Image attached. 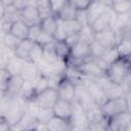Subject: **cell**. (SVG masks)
Listing matches in <instances>:
<instances>
[{
	"label": "cell",
	"instance_id": "obj_1",
	"mask_svg": "<svg viewBox=\"0 0 131 131\" xmlns=\"http://www.w3.org/2000/svg\"><path fill=\"white\" fill-rule=\"evenodd\" d=\"M104 76L114 83L123 85L130 80V61L129 58H116L104 71Z\"/></svg>",
	"mask_w": 131,
	"mask_h": 131
},
{
	"label": "cell",
	"instance_id": "obj_2",
	"mask_svg": "<svg viewBox=\"0 0 131 131\" xmlns=\"http://www.w3.org/2000/svg\"><path fill=\"white\" fill-rule=\"evenodd\" d=\"M26 113V100L21 99L20 97L11 98L1 118H3L11 127H13L18 123Z\"/></svg>",
	"mask_w": 131,
	"mask_h": 131
},
{
	"label": "cell",
	"instance_id": "obj_3",
	"mask_svg": "<svg viewBox=\"0 0 131 131\" xmlns=\"http://www.w3.org/2000/svg\"><path fill=\"white\" fill-rule=\"evenodd\" d=\"M100 112L102 117L106 120L124 112H130V108L126 104V101L123 97H118L105 100V102L100 106Z\"/></svg>",
	"mask_w": 131,
	"mask_h": 131
},
{
	"label": "cell",
	"instance_id": "obj_4",
	"mask_svg": "<svg viewBox=\"0 0 131 131\" xmlns=\"http://www.w3.org/2000/svg\"><path fill=\"white\" fill-rule=\"evenodd\" d=\"M131 115L130 112H124L106 119V131H130Z\"/></svg>",
	"mask_w": 131,
	"mask_h": 131
},
{
	"label": "cell",
	"instance_id": "obj_5",
	"mask_svg": "<svg viewBox=\"0 0 131 131\" xmlns=\"http://www.w3.org/2000/svg\"><path fill=\"white\" fill-rule=\"evenodd\" d=\"M96 81H97L98 85L100 86L106 100L118 98V97H123L125 90H124V87L122 85H119L117 83L112 82L105 76H103L100 79H97Z\"/></svg>",
	"mask_w": 131,
	"mask_h": 131
},
{
	"label": "cell",
	"instance_id": "obj_6",
	"mask_svg": "<svg viewBox=\"0 0 131 131\" xmlns=\"http://www.w3.org/2000/svg\"><path fill=\"white\" fill-rule=\"evenodd\" d=\"M76 70L80 73L82 77L93 79V80L100 79L104 76V70L98 64V62L94 58H91L90 60L76 68Z\"/></svg>",
	"mask_w": 131,
	"mask_h": 131
},
{
	"label": "cell",
	"instance_id": "obj_7",
	"mask_svg": "<svg viewBox=\"0 0 131 131\" xmlns=\"http://www.w3.org/2000/svg\"><path fill=\"white\" fill-rule=\"evenodd\" d=\"M93 40L99 45H101L102 47H104L105 49L115 48L118 44L117 33L112 28H108L99 33H95L93 35Z\"/></svg>",
	"mask_w": 131,
	"mask_h": 131
},
{
	"label": "cell",
	"instance_id": "obj_8",
	"mask_svg": "<svg viewBox=\"0 0 131 131\" xmlns=\"http://www.w3.org/2000/svg\"><path fill=\"white\" fill-rule=\"evenodd\" d=\"M55 89L57 91L58 98L64 99V100L70 101V102H74L75 101L76 85H75V83H73L68 78L63 77L59 81V83L57 84V86H56Z\"/></svg>",
	"mask_w": 131,
	"mask_h": 131
},
{
	"label": "cell",
	"instance_id": "obj_9",
	"mask_svg": "<svg viewBox=\"0 0 131 131\" xmlns=\"http://www.w3.org/2000/svg\"><path fill=\"white\" fill-rule=\"evenodd\" d=\"M58 99L55 88H47L35 96V100L41 108H52Z\"/></svg>",
	"mask_w": 131,
	"mask_h": 131
},
{
	"label": "cell",
	"instance_id": "obj_10",
	"mask_svg": "<svg viewBox=\"0 0 131 131\" xmlns=\"http://www.w3.org/2000/svg\"><path fill=\"white\" fill-rule=\"evenodd\" d=\"M36 5L37 1H28V5L20 11V19L26 23L29 27L40 25L41 23Z\"/></svg>",
	"mask_w": 131,
	"mask_h": 131
},
{
	"label": "cell",
	"instance_id": "obj_11",
	"mask_svg": "<svg viewBox=\"0 0 131 131\" xmlns=\"http://www.w3.org/2000/svg\"><path fill=\"white\" fill-rule=\"evenodd\" d=\"M24 79L20 77V75L17 76H9L7 79V82L5 84L4 88V94L11 97V98H16L19 96L20 91L24 86Z\"/></svg>",
	"mask_w": 131,
	"mask_h": 131
},
{
	"label": "cell",
	"instance_id": "obj_12",
	"mask_svg": "<svg viewBox=\"0 0 131 131\" xmlns=\"http://www.w3.org/2000/svg\"><path fill=\"white\" fill-rule=\"evenodd\" d=\"M112 25H113V11L108 10L102 13L101 15H99L96 19H94L89 25V28L95 34V33H99V32H102L111 28Z\"/></svg>",
	"mask_w": 131,
	"mask_h": 131
},
{
	"label": "cell",
	"instance_id": "obj_13",
	"mask_svg": "<svg viewBox=\"0 0 131 131\" xmlns=\"http://www.w3.org/2000/svg\"><path fill=\"white\" fill-rule=\"evenodd\" d=\"M52 112H53L54 117L70 120L72 113H73V102L58 98L52 107Z\"/></svg>",
	"mask_w": 131,
	"mask_h": 131
},
{
	"label": "cell",
	"instance_id": "obj_14",
	"mask_svg": "<svg viewBox=\"0 0 131 131\" xmlns=\"http://www.w3.org/2000/svg\"><path fill=\"white\" fill-rule=\"evenodd\" d=\"M72 127H80V126H88L89 122L86 116L84 108L77 102H73V113L70 119Z\"/></svg>",
	"mask_w": 131,
	"mask_h": 131
},
{
	"label": "cell",
	"instance_id": "obj_15",
	"mask_svg": "<svg viewBox=\"0 0 131 131\" xmlns=\"http://www.w3.org/2000/svg\"><path fill=\"white\" fill-rule=\"evenodd\" d=\"M39 124L40 123L37 120V118L34 115L27 112L18 121V123L12 128L16 131H34Z\"/></svg>",
	"mask_w": 131,
	"mask_h": 131
},
{
	"label": "cell",
	"instance_id": "obj_16",
	"mask_svg": "<svg viewBox=\"0 0 131 131\" xmlns=\"http://www.w3.org/2000/svg\"><path fill=\"white\" fill-rule=\"evenodd\" d=\"M48 131H72V124L70 120L61 119L58 117H52L46 124Z\"/></svg>",
	"mask_w": 131,
	"mask_h": 131
},
{
	"label": "cell",
	"instance_id": "obj_17",
	"mask_svg": "<svg viewBox=\"0 0 131 131\" xmlns=\"http://www.w3.org/2000/svg\"><path fill=\"white\" fill-rule=\"evenodd\" d=\"M34 43L35 42H32L29 39L21 40L14 50V55L26 62H30V51Z\"/></svg>",
	"mask_w": 131,
	"mask_h": 131
},
{
	"label": "cell",
	"instance_id": "obj_18",
	"mask_svg": "<svg viewBox=\"0 0 131 131\" xmlns=\"http://www.w3.org/2000/svg\"><path fill=\"white\" fill-rule=\"evenodd\" d=\"M25 64H26V61L21 60L20 58L16 57L15 55H12L7 61L5 71L8 73L9 76H17V75L21 74V72L25 68Z\"/></svg>",
	"mask_w": 131,
	"mask_h": 131
},
{
	"label": "cell",
	"instance_id": "obj_19",
	"mask_svg": "<svg viewBox=\"0 0 131 131\" xmlns=\"http://www.w3.org/2000/svg\"><path fill=\"white\" fill-rule=\"evenodd\" d=\"M29 28L30 27L26 23H24L21 19H18L12 23L10 34L13 35L15 38H17L18 40H25L28 38Z\"/></svg>",
	"mask_w": 131,
	"mask_h": 131
},
{
	"label": "cell",
	"instance_id": "obj_20",
	"mask_svg": "<svg viewBox=\"0 0 131 131\" xmlns=\"http://www.w3.org/2000/svg\"><path fill=\"white\" fill-rule=\"evenodd\" d=\"M111 10L117 15L129 14L131 10V2L128 0H116L111 3Z\"/></svg>",
	"mask_w": 131,
	"mask_h": 131
},
{
	"label": "cell",
	"instance_id": "obj_21",
	"mask_svg": "<svg viewBox=\"0 0 131 131\" xmlns=\"http://www.w3.org/2000/svg\"><path fill=\"white\" fill-rule=\"evenodd\" d=\"M53 50H54V53L58 59L67 62L68 58L70 57L71 48L68 46V44L64 41H56L55 40L54 45H53Z\"/></svg>",
	"mask_w": 131,
	"mask_h": 131
},
{
	"label": "cell",
	"instance_id": "obj_22",
	"mask_svg": "<svg viewBox=\"0 0 131 131\" xmlns=\"http://www.w3.org/2000/svg\"><path fill=\"white\" fill-rule=\"evenodd\" d=\"M62 28L67 37H69L80 34L84 27L77 19H70V20H62Z\"/></svg>",
	"mask_w": 131,
	"mask_h": 131
},
{
	"label": "cell",
	"instance_id": "obj_23",
	"mask_svg": "<svg viewBox=\"0 0 131 131\" xmlns=\"http://www.w3.org/2000/svg\"><path fill=\"white\" fill-rule=\"evenodd\" d=\"M38 14H39V18L40 20H44L48 17L54 16L51 10V6H50V1L47 0H43V1H37V5H36Z\"/></svg>",
	"mask_w": 131,
	"mask_h": 131
},
{
	"label": "cell",
	"instance_id": "obj_24",
	"mask_svg": "<svg viewBox=\"0 0 131 131\" xmlns=\"http://www.w3.org/2000/svg\"><path fill=\"white\" fill-rule=\"evenodd\" d=\"M76 15H77V9L70 3L69 0H67L64 6L57 15V18L61 20H70V19H76Z\"/></svg>",
	"mask_w": 131,
	"mask_h": 131
},
{
	"label": "cell",
	"instance_id": "obj_25",
	"mask_svg": "<svg viewBox=\"0 0 131 131\" xmlns=\"http://www.w3.org/2000/svg\"><path fill=\"white\" fill-rule=\"evenodd\" d=\"M40 27H41L42 32L53 37V34H54L56 27H57V17L51 16V17H48V18L42 20L40 23Z\"/></svg>",
	"mask_w": 131,
	"mask_h": 131
},
{
	"label": "cell",
	"instance_id": "obj_26",
	"mask_svg": "<svg viewBox=\"0 0 131 131\" xmlns=\"http://www.w3.org/2000/svg\"><path fill=\"white\" fill-rule=\"evenodd\" d=\"M130 37L128 38H123L121 39L117 46H116V50L118 52V55L120 57H125V58H129L130 56Z\"/></svg>",
	"mask_w": 131,
	"mask_h": 131
},
{
	"label": "cell",
	"instance_id": "obj_27",
	"mask_svg": "<svg viewBox=\"0 0 131 131\" xmlns=\"http://www.w3.org/2000/svg\"><path fill=\"white\" fill-rule=\"evenodd\" d=\"M43 54H44V48L35 42L30 51V62L35 64L39 63L43 59Z\"/></svg>",
	"mask_w": 131,
	"mask_h": 131
},
{
	"label": "cell",
	"instance_id": "obj_28",
	"mask_svg": "<svg viewBox=\"0 0 131 131\" xmlns=\"http://www.w3.org/2000/svg\"><path fill=\"white\" fill-rule=\"evenodd\" d=\"M20 41H21V40H18L17 38H15L13 35H11V34L9 33V34L4 35V37H3V39H2V44H3L6 48H8L9 50H11V51L14 52L15 48L17 47V45H18V43H19Z\"/></svg>",
	"mask_w": 131,
	"mask_h": 131
},
{
	"label": "cell",
	"instance_id": "obj_29",
	"mask_svg": "<svg viewBox=\"0 0 131 131\" xmlns=\"http://www.w3.org/2000/svg\"><path fill=\"white\" fill-rule=\"evenodd\" d=\"M53 112L52 108H39L38 113L36 114V118L39 121V123L41 124H46L52 117H53Z\"/></svg>",
	"mask_w": 131,
	"mask_h": 131
},
{
	"label": "cell",
	"instance_id": "obj_30",
	"mask_svg": "<svg viewBox=\"0 0 131 131\" xmlns=\"http://www.w3.org/2000/svg\"><path fill=\"white\" fill-rule=\"evenodd\" d=\"M53 41H54V38H53L52 36L47 35V34H45L44 32L41 31V33L39 34V36H38V38H37V40H36V43H38V44L41 45L42 47H45L46 45L52 43Z\"/></svg>",
	"mask_w": 131,
	"mask_h": 131
},
{
	"label": "cell",
	"instance_id": "obj_31",
	"mask_svg": "<svg viewBox=\"0 0 131 131\" xmlns=\"http://www.w3.org/2000/svg\"><path fill=\"white\" fill-rule=\"evenodd\" d=\"M67 0H54V1H50V6H51V10L52 13L55 17H57L58 13L60 12V10L62 9V7L64 6Z\"/></svg>",
	"mask_w": 131,
	"mask_h": 131
},
{
	"label": "cell",
	"instance_id": "obj_32",
	"mask_svg": "<svg viewBox=\"0 0 131 131\" xmlns=\"http://www.w3.org/2000/svg\"><path fill=\"white\" fill-rule=\"evenodd\" d=\"M41 33V27L40 25H35V26H31L29 28V33H28V38L30 41L32 42H36L39 34Z\"/></svg>",
	"mask_w": 131,
	"mask_h": 131
},
{
	"label": "cell",
	"instance_id": "obj_33",
	"mask_svg": "<svg viewBox=\"0 0 131 131\" xmlns=\"http://www.w3.org/2000/svg\"><path fill=\"white\" fill-rule=\"evenodd\" d=\"M69 1L77 10H87V8L91 3V1H87V0H69Z\"/></svg>",
	"mask_w": 131,
	"mask_h": 131
},
{
	"label": "cell",
	"instance_id": "obj_34",
	"mask_svg": "<svg viewBox=\"0 0 131 131\" xmlns=\"http://www.w3.org/2000/svg\"><path fill=\"white\" fill-rule=\"evenodd\" d=\"M80 39H81V33H80V34H77V35H73V36L67 37V39L64 40V42L68 44V46H69L70 48H72Z\"/></svg>",
	"mask_w": 131,
	"mask_h": 131
},
{
	"label": "cell",
	"instance_id": "obj_35",
	"mask_svg": "<svg viewBox=\"0 0 131 131\" xmlns=\"http://www.w3.org/2000/svg\"><path fill=\"white\" fill-rule=\"evenodd\" d=\"M9 78V75L8 73L5 71V70H2L0 69V89L4 91V88H5V84L7 82V79Z\"/></svg>",
	"mask_w": 131,
	"mask_h": 131
},
{
	"label": "cell",
	"instance_id": "obj_36",
	"mask_svg": "<svg viewBox=\"0 0 131 131\" xmlns=\"http://www.w3.org/2000/svg\"><path fill=\"white\" fill-rule=\"evenodd\" d=\"M11 27H12V21L7 20V19L3 20L1 23V31H2V33L4 35L9 34L10 33V30H11Z\"/></svg>",
	"mask_w": 131,
	"mask_h": 131
},
{
	"label": "cell",
	"instance_id": "obj_37",
	"mask_svg": "<svg viewBox=\"0 0 131 131\" xmlns=\"http://www.w3.org/2000/svg\"><path fill=\"white\" fill-rule=\"evenodd\" d=\"M11 126L3 119L0 117V131H10Z\"/></svg>",
	"mask_w": 131,
	"mask_h": 131
},
{
	"label": "cell",
	"instance_id": "obj_38",
	"mask_svg": "<svg viewBox=\"0 0 131 131\" xmlns=\"http://www.w3.org/2000/svg\"><path fill=\"white\" fill-rule=\"evenodd\" d=\"M72 131H90V126H80V127H73Z\"/></svg>",
	"mask_w": 131,
	"mask_h": 131
},
{
	"label": "cell",
	"instance_id": "obj_39",
	"mask_svg": "<svg viewBox=\"0 0 131 131\" xmlns=\"http://www.w3.org/2000/svg\"><path fill=\"white\" fill-rule=\"evenodd\" d=\"M5 15V6L3 4V1H0V18L4 17Z\"/></svg>",
	"mask_w": 131,
	"mask_h": 131
},
{
	"label": "cell",
	"instance_id": "obj_40",
	"mask_svg": "<svg viewBox=\"0 0 131 131\" xmlns=\"http://www.w3.org/2000/svg\"><path fill=\"white\" fill-rule=\"evenodd\" d=\"M34 131H48V129L46 128L45 124H41V123H40V124L37 126V128H36Z\"/></svg>",
	"mask_w": 131,
	"mask_h": 131
},
{
	"label": "cell",
	"instance_id": "obj_41",
	"mask_svg": "<svg viewBox=\"0 0 131 131\" xmlns=\"http://www.w3.org/2000/svg\"><path fill=\"white\" fill-rule=\"evenodd\" d=\"M3 95H4V91L0 89V101H1V99H2V97H3Z\"/></svg>",
	"mask_w": 131,
	"mask_h": 131
}]
</instances>
